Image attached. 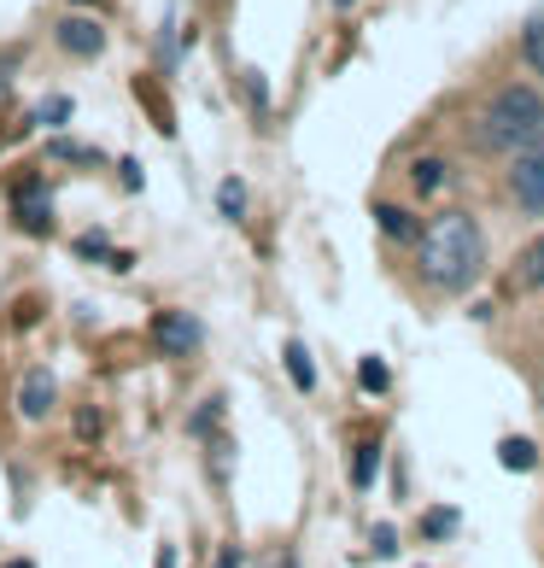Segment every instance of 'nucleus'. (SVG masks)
Segmentation results:
<instances>
[{
    "mask_svg": "<svg viewBox=\"0 0 544 568\" xmlns=\"http://www.w3.org/2000/svg\"><path fill=\"white\" fill-rule=\"evenodd\" d=\"M7 568H35V562H24V557H18V562H7Z\"/></svg>",
    "mask_w": 544,
    "mask_h": 568,
    "instance_id": "obj_19",
    "label": "nucleus"
},
{
    "mask_svg": "<svg viewBox=\"0 0 544 568\" xmlns=\"http://www.w3.org/2000/svg\"><path fill=\"white\" fill-rule=\"evenodd\" d=\"M53 398H59L53 375H48V369H30V375H24V393H18V410H24L30 423H41V416L53 410Z\"/></svg>",
    "mask_w": 544,
    "mask_h": 568,
    "instance_id": "obj_6",
    "label": "nucleus"
},
{
    "mask_svg": "<svg viewBox=\"0 0 544 568\" xmlns=\"http://www.w3.org/2000/svg\"><path fill=\"white\" fill-rule=\"evenodd\" d=\"M497 457H504V469H533V463H538L533 439H504V446H497Z\"/></svg>",
    "mask_w": 544,
    "mask_h": 568,
    "instance_id": "obj_11",
    "label": "nucleus"
},
{
    "mask_svg": "<svg viewBox=\"0 0 544 568\" xmlns=\"http://www.w3.org/2000/svg\"><path fill=\"white\" fill-rule=\"evenodd\" d=\"M217 205H223V217H240V212H246V187L228 176V182L217 187Z\"/></svg>",
    "mask_w": 544,
    "mask_h": 568,
    "instance_id": "obj_14",
    "label": "nucleus"
},
{
    "mask_svg": "<svg viewBox=\"0 0 544 568\" xmlns=\"http://www.w3.org/2000/svg\"><path fill=\"white\" fill-rule=\"evenodd\" d=\"M533 141H544V94L538 89H497L480 106V146L486 153H527Z\"/></svg>",
    "mask_w": 544,
    "mask_h": 568,
    "instance_id": "obj_2",
    "label": "nucleus"
},
{
    "mask_svg": "<svg viewBox=\"0 0 544 568\" xmlns=\"http://www.w3.org/2000/svg\"><path fill=\"white\" fill-rule=\"evenodd\" d=\"M428 539H451V528H456V510H428Z\"/></svg>",
    "mask_w": 544,
    "mask_h": 568,
    "instance_id": "obj_16",
    "label": "nucleus"
},
{
    "mask_svg": "<svg viewBox=\"0 0 544 568\" xmlns=\"http://www.w3.org/2000/svg\"><path fill=\"white\" fill-rule=\"evenodd\" d=\"M374 223H381L387 235H404V241H415V235H422V229H415L404 212H392V205H374Z\"/></svg>",
    "mask_w": 544,
    "mask_h": 568,
    "instance_id": "obj_12",
    "label": "nucleus"
},
{
    "mask_svg": "<svg viewBox=\"0 0 544 568\" xmlns=\"http://www.w3.org/2000/svg\"><path fill=\"white\" fill-rule=\"evenodd\" d=\"M410 176H415V187H422V194H428V187H439V164H433V159H422V164H415Z\"/></svg>",
    "mask_w": 544,
    "mask_h": 568,
    "instance_id": "obj_17",
    "label": "nucleus"
},
{
    "mask_svg": "<svg viewBox=\"0 0 544 568\" xmlns=\"http://www.w3.org/2000/svg\"><path fill=\"white\" fill-rule=\"evenodd\" d=\"M333 7H351V0H333Z\"/></svg>",
    "mask_w": 544,
    "mask_h": 568,
    "instance_id": "obj_20",
    "label": "nucleus"
},
{
    "mask_svg": "<svg viewBox=\"0 0 544 568\" xmlns=\"http://www.w3.org/2000/svg\"><path fill=\"white\" fill-rule=\"evenodd\" d=\"M358 382H363V393H387V382H392V375H387V364H381V357H363V364H358Z\"/></svg>",
    "mask_w": 544,
    "mask_h": 568,
    "instance_id": "obj_13",
    "label": "nucleus"
},
{
    "mask_svg": "<svg viewBox=\"0 0 544 568\" xmlns=\"http://www.w3.org/2000/svg\"><path fill=\"white\" fill-rule=\"evenodd\" d=\"M538 405H544V387H538Z\"/></svg>",
    "mask_w": 544,
    "mask_h": 568,
    "instance_id": "obj_21",
    "label": "nucleus"
},
{
    "mask_svg": "<svg viewBox=\"0 0 544 568\" xmlns=\"http://www.w3.org/2000/svg\"><path fill=\"white\" fill-rule=\"evenodd\" d=\"M538 287H544V241L521 246L510 264V293H538Z\"/></svg>",
    "mask_w": 544,
    "mask_h": 568,
    "instance_id": "obj_7",
    "label": "nucleus"
},
{
    "mask_svg": "<svg viewBox=\"0 0 544 568\" xmlns=\"http://www.w3.org/2000/svg\"><path fill=\"white\" fill-rule=\"evenodd\" d=\"M41 118H48V123H65V118H71V100H48V106H41Z\"/></svg>",
    "mask_w": 544,
    "mask_h": 568,
    "instance_id": "obj_18",
    "label": "nucleus"
},
{
    "mask_svg": "<svg viewBox=\"0 0 544 568\" xmlns=\"http://www.w3.org/2000/svg\"><path fill=\"white\" fill-rule=\"evenodd\" d=\"M374 469H381V446H363V452H358V469H351V480H358V487H369Z\"/></svg>",
    "mask_w": 544,
    "mask_h": 568,
    "instance_id": "obj_15",
    "label": "nucleus"
},
{
    "mask_svg": "<svg viewBox=\"0 0 544 568\" xmlns=\"http://www.w3.org/2000/svg\"><path fill=\"white\" fill-rule=\"evenodd\" d=\"M521 59H527L533 71H544V12H533L527 30H521Z\"/></svg>",
    "mask_w": 544,
    "mask_h": 568,
    "instance_id": "obj_9",
    "label": "nucleus"
},
{
    "mask_svg": "<svg viewBox=\"0 0 544 568\" xmlns=\"http://www.w3.org/2000/svg\"><path fill=\"white\" fill-rule=\"evenodd\" d=\"M12 217L24 223L30 235H48V229H53V212H48V205H41V194H30V187H24V194H18V200H12Z\"/></svg>",
    "mask_w": 544,
    "mask_h": 568,
    "instance_id": "obj_8",
    "label": "nucleus"
},
{
    "mask_svg": "<svg viewBox=\"0 0 544 568\" xmlns=\"http://www.w3.org/2000/svg\"><path fill=\"white\" fill-rule=\"evenodd\" d=\"M510 194L527 217H544V141H533L527 153H515V171H510Z\"/></svg>",
    "mask_w": 544,
    "mask_h": 568,
    "instance_id": "obj_3",
    "label": "nucleus"
},
{
    "mask_svg": "<svg viewBox=\"0 0 544 568\" xmlns=\"http://www.w3.org/2000/svg\"><path fill=\"white\" fill-rule=\"evenodd\" d=\"M287 369H292V387H317V369H310V357H305V346L299 341H287Z\"/></svg>",
    "mask_w": 544,
    "mask_h": 568,
    "instance_id": "obj_10",
    "label": "nucleus"
},
{
    "mask_svg": "<svg viewBox=\"0 0 544 568\" xmlns=\"http://www.w3.org/2000/svg\"><path fill=\"white\" fill-rule=\"evenodd\" d=\"M153 341L164 352H194L199 346V323L182 317V311H158V317H153Z\"/></svg>",
    "mask_w": 544,
    "mask_h": 568,
    "instance_id": "obj_5",
    "label": "nucleus"
},
{
    "mask_svg": "<svg viewBox=\"0 0 544 568\" xmlns=\"http://www.w3.org/2000/svg\"><path fill=\"white\" fill-rule=\"evenodd\" d=\"M415 258H422V282L439 293H463L480 270H486V235L469 212H439L422 235H415Z\"/></svg>",
    "mask_w": 544,
    "mask_h": 568,
    "instance_id": "obj_1",
    "label": "nucleus"
},
{
    "mask_svg": "<svg viewBox=\"0 0 544 568\" xmlns=\"http://www.w3.org/2000/svg\"><path fill=\"white\" fill-rule=\"evenodd\" d=\"M59 48L65 53H76V59H94L100 48H106V30L94 24V18H59Z\"/></svg>",
    "mask_w": 544,
    "mask_h": 568,
    "instance_id": "obj_4",
    "label": "nucleus"
}]
</instances>
